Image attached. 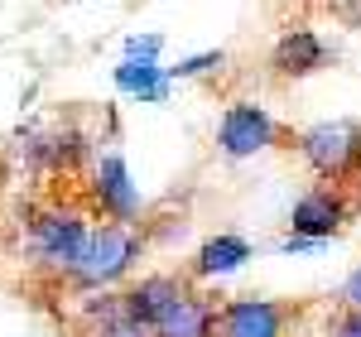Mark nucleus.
I'll use <instances>...</instances> for the list:
<instances>
[{
	"mask_svg": "<svg viewBox=\"0 0 361 337\" xmlns=\"http://www.w3.org/2000/svg\"><path fill=\"white\" fill-rule=\"evenodd\" d=\"M140 255H145V241H140L135 226L102 222L87 231V246L78 255V265H73V280L82 284V289H106L121 275H130V265H135Z\"/></svg>",
	"mask_w": 361,
	"mask_h": 337,
	"instance_id": "f257e3e1",
	"label": "nucleus"
},
{
	"mask_svg": "<svg viewBox=\"0 0 361 337\" xmlns=\"http://www.w3.org/2000/svg\"><path fill=\"white\" fill-rule=\"evenodd\" d=\"M304 164L323 183H352L361 173V125L357 121H323L299 135Z\"/></svg>",
	"mask_w": 361,
	"mask_h": 337,
	"instance_id": "f03ea898",
	"label": "nucleus"
},
{
	"mask_svg": "<svg viewBox=\"0 0 361 337\" xmlns=\"http://www.w3.org/2000/svg\"><path fill=\"white\" fill-rule=\"evenodd\" d=\"M87 217L73 212V207H54V212H39L34 226H29V246H34V260L44 270H58V275H73L78 255L87 246Z\"/></svg>",
	"mask_w": 361,
	"mask_h": 337,
	"instance_id": "7ed1b4c3",
	"label": "nucleus"
},
{
	"mask_svg": "<svg viewBox=\"0 0 361 337\" xmlns=\"http://www.w3.org/2000/svg\"><path fill=\"white\" fill-rule=\"evenodd\" d=\"M361 212V197L347 193V183H323L294 202L289 212V236H308V241H333L342 226Z\"/></svg>",
	"mask_w": 361,
	"mask_h": 337,
	"instance_id": "20e7f679",
	"label": "nucleus"
},
{
	"mask_svg": "<svg viewBox=\"0 0 361 337\" xmlns=\"http://www.w3.org/2000/svg\"><path fill=\"white\" fill-rule=\"evenodd\" d=\"M279 140V125L275 116L255 102H236L222 111V125H217V145H222L226 159H250L260 149H270Z\"/></svg>",
	"mask_w": 361,
	"mask_h": 337,
	"instance_id": "39448f33",
	"label": "nucleus"
},
{
	"mask_svg": "<svg viewBox=\"0 0 361 337\" xmlns=\"http://www.w3.org/2000/svg\"><path fill=\"white\" fill-rule=\"evenodd\" d=\"M289 309L275 299H231L217 309V337H284Z\"/></svg>",
	"mask_w": 361,
	"mask_h": 337,
	"instance_id": "423d86ee",
	"label": "nucleus"
},
{
	"mask_svg": "<svg viewBox=\"0 0 361 337\" xmlns=\"http://www.w3.org/2000/svg\"><path fill=\"white\" fill-rule=\"evenodd\" d=\"M178 294H188V284L178 280V275H145V280L130 284L126 294H116V304H121V318H126V323L154 328Z\"/></svg>",
	"mask_w": 361,
	"mask_h": 337,
	"instance_id": "0eeeda50",
	"label": "nucleus"
},
{
	"mask_svg": "<svg viewBox=\"0 0 361 337\" xmlns=\"http://www.w3.org/2000/svg\"><path fill=\"white\" fill-rule=\"evenodd\" d=\"M92 197H97V207H102L111 222H130L140 212V193H135V183H130V168H126L121 154H102V159H97Z\"/></svg>",
	"mask_w": 361,
	"mask_h": 337,
	"instance_id": "6e6552de",
	"label": "nucleus"
},
{
	"mask_svg": "<svg viewBox=\"0 0 361 337\" xmlns=\"http://www.w3.org/2000/svg\"><path fill=\"white\" fill-rule=\"evenodd\" d=\"M149 337H217V304L207 294H178L164 309V318L149 328Z\"/></svg>",
	"mask_w": 361,
	"mask_h": 337,
	"instance_id": "1a4fd4ad",
	"label": "nucleus"
},
{
	"mask_svg": "<svg viewBox=\"0 0 361 337\" xmlns=\"http://www.w3.org/2000/svg\"><path fill=\"white\" fill-rule=\"evenodd\" d=\"M323 58H328V49L313 29H289L275 44V73L279 78H308L323 68Z\"/></svg>",
	"mask_w": 361,
	"mask_h": 337,
	"instance_id": "9d476101",
	"label": "nucleus"
},
{
	"mask_svg": "<svg viewBox=\"0 0 361 337\" xmlns=\"http://www.w3.org/2000/svg\"><path fill=\"white\" fill-rule=\"evenodd\" d=\"M250 260V241L236 236V231H217L202 241V251L193 255V275L197 280H217V275H231Z\"/></svg>",
	"mask_w": 361,
	"mask_h": 337,
	"instance_id": "9b49d317",
	"label": "nucleus"
},
{
	"mask_svg": "<svg viewBox=\"0 0 361 337\" xmlns=\"http://www.w3.org/2000/svg\"><path fill=\"white\" fill-rule=\"evenodd\" d=\"M116 87L130 92V97H140V102H164L169 97V73L154 58H126V63L116 68Z\"/></svg>",
	"mask_w": 361,
	"mask_h": 337,
	"instance_id": "f8f14e48",
	"label": "nucleus"
},
{
	"mask_svg": "<svg viewBox=\"0 0 361 337\" xmlns=\"http://www.w3.org/2000/svg\"><path fill=\"white\" fill-rule=\"evenodd\" d=\"M226 58H222V49H212V54H193V58H183L178 68H164L169 78H197V73H207V68H222Z\"/></svg>",
	"mask_w": 361,
	"mask_h": 337,
	"instance_id": "ddd939ff",
	"label": "nucleus"
},
{
	"mask_svg": "<svg viewBox=\"0 0 361 337\" xmlns=\"http://www.w3.org/2000/svg\"><path fill=\"white\" fill-rule=\"evenodd\" d=\"M159 49H164L159 34H135V39H126V58H159Z\"/></svg>",
	"mask_w": 361,
	"mask_h": 337,
	"instance_id": "4468645a",
	"label": "nucleus"
},
{
	"mask_svg": "<svg viewBox=\"0 0 361 337\" xmlns=\"http://www.w3.org/2000/svg\"><path fill=\"white\" fill-rule=\"evenodd\" d=\"M328 337H361V309H342V313L333 318Z\"/></svg>",
	"mask_w": 361,
	"mask_h": 337,
	"instance_id": "2eb2a0df",
	"label": "nucleus"
},
{
	"mask_svg": "<svg viewBox=\"0 0 361 337\" xmlns=\"http://www.w3.org/2000/svg\"><path fill=\"white\" fill-rule=\"evenodd\" d=\"M92 337H149V328H140V323H126V318H116V323H102Z\"/></svg>",
	"mask_w": 361,
	"mask_h": 337,
	"instance_id": "dca6fc26",
	"label": "nucleus"
},
{
	"mask_svg": "<svg viewBox=\"0 0 361 337\" xmlns=\"http://www.w3.org/2000/svg\"><path fill=\"white\" fill-rule=\"evenodd\" d=\"M347 309H361V265L352 270V280H347Z\"/></svg>",
	"mask_w": 361,
	"mask_h": 337,
	"instance_id": "f3484780",
	"label": "nucleus"
}]
</instances>
